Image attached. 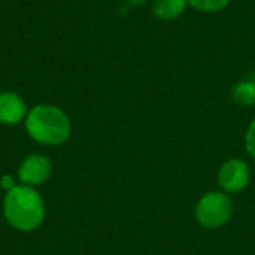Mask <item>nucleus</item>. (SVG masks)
<instances>
[{"instance_id": "f257e3e1", "label": "nucleus", "mask_w": 255, "mask_h": 255, "mask_svg": "<svg viewBox=\"0 0 255 255\" xmlns=\"http://www.w3.org/2000/svg\"><path fill=\"white\" fill-rule=\"evenodd\" d=\"M43 214L42 197L28 185L15 187L4 197V217L10 226L21 232L36 229L42 223Z\"/></svg>"}, {"instance_id": "f03ea898", "label": "nucleus", "mask_w": 255, "mask_h": 255, "mask_svg": "<svg viewBox=\"0 0 255 255\" xmlns=\"http://www.w3.org/2000/svg\"><path fill=\"white\" fill-rule=\"evenodd\" d=\"M25 127L34 140L46 145H60L70 134V123L64 112L46 105L36 106L30 111Z\"/></svg>"}, {"instance_id": "7ed1b4c3", "label": "nucleus", "mask_w": 255, "mask_h": 255, "mask_svg": "<svg viewBox=\"0 0 255 255\" xmlns=\"http://www.w3.org/2000/svg\"><path fill=\"white\" fill-rule=\"evenodd\" d=\"M197 220L202 226L217 229L227 223L232 215V200L223 193H209L199 202Z\"/></svg>"}, {"instance_id": "20e7f679", "label": "nucleus", "mask_w": 255, "mask_h": 255, "mask_svg": "<svg viewBox=\"0 0 255 255\" xmlns=\"http://www.w3.org/2000/svg\"><path fill=\"white\" fill-rule=\"evenodd\" d=\"M218 181L221 187L230 193L241 191L247 187L250 181V170L248 166L241 161V160H229L227 163L223 164L220 173H218Z\"/></svg>"}, {"instance_id": "39448f33", "label": "nucleus", "mask_w": 255, "mask_h": 255, "mask_svg": "<svg viewBox=\"0 0 255 255\" xmlns=\"http://www.w3.org/2000/svg\"><path fill=\"white\" fill-rule=\"evenodd\" d=\"M18 175H19V179L25 185H28V187L39 185V184H42L43 181H46L49 178V175H51V163L43 155H37V154L30 155L19 166Z\"/></svg>"}, {"instance_id": "423d86ee", "label": "nucleus", "mask_w": 255, "mask_h": 255, "mask_svg": "<svg viewBox=\"0 0 255 255\" xmlns=\"http://www.w3.org/2000/svg\"><path fill=\"white\" fill-rule=\"evenodd\" d=\"M25 114L24 102L15 93L0 94V123L1 124H16L22 120Z\"/></svg>"}, {"instance_id": "0eeeda50", "label": "nucleus", "mask_w": 255, "mask_h": 255, "mask_svg": "<svg viewBox=\"0 0 255 255\" xmlns=\"http://www.w3.org/2000/svg\"><path fill=\"white\" fill-rule=\"evenodd\" d=\"M187 3V0H154L152 9L157 18L167 21L178 18L184 12Z\"/></svg>"}, {"instance_id": "6e6552de", "label": "nucleus", "mask_w": 255, "mask_h": 255, "mask_svg": "<svg viewBox=\"0 0 255 255\" xmlns=\"http://www.w3.org/2000/svg\"><path fill=\"white\" fill-rule=\"evenodd\" d=\"M233 99L236 103L244 105V106H250L255 103V84L254 82H241L233 88L232 93Z\"/></svg>"}, {"instance_id": "1a4fd4ad", "label": "nucleus", "mask_w": 255, "mask_h": 255, "mask_svg": "<svg viewBox=\"0 0 255 255\" xmlns=\"http://www.w3.org/2000/svg\"><path fill=\"white\" fill-rule=\"evenodd\" d=\"M193 7L203 10V12H217L224 9L230 0H187Z\"/></svg>"}, {"instance_id": "9d476101", "label": "nucleus", "mask_w": 255, "mask_h": 255, "mask_svg": "<svg viewBox=\"0 0 255 255\" xmlns=\"http://www.w3.org/2000/svg\"><path fill=\"white\" fill-rule=\"evenodd\" d=\"M247 148H248L250 154L255 158V121L251 123L248 133H247Z\"/></svg>"}, {"instance_id": "9b49d317", "label": "nucleus", "mask_w": 255, "mask_h": 255, "mask_svg": "<svg viewBox=\"0 0 255 255\" xmlns=\"http://www.w3.org/2000/svg\"><path fill=\"white\" fill-rule=\"evenodd\" d=\"M0 185H1V188H3V190H6L7 193L16 187V185H15V181H13V178H12L10 175H4V176H1V179H0Z\"/></svg>"}, {"instance_id": "f8f14e48", "label": "nucleus", "mask_w": 255, "mask_h": 255, "mask_svg": "<svg viewBox=\"0 0 255 255\" xmlns=\"http://www.w3.org/2000/svg\"><path fill=\"white\" fill-rule=\"evenodd\" d=\"M130 4H133V6H136V4H142V3H145L146 0H127Z\"/></svg>"}]
</instances>
